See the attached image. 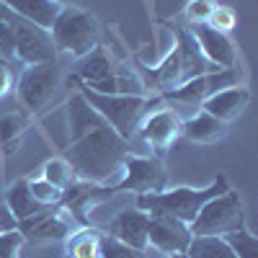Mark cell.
I'll return each instance as SVG.
<instances>
[{"label":"cell","mask_w":258,"mask_h":258,"mask_svg":"<svg viewBox=\"0 0 258 258\" xmlns=\"http://www.w3.org/2000/svg\"><path fill=\"white\" fill-rule=\"evenodd\" d=\"M248 101H250V91L245 85H232V88H225V91H217L214 96H209L202 103V111H207L214 119H220L222 124H227L245 111Z\"/></svg>","instance_id":"obj_16"},{"label":"cell","mask_w":258,"mask_h":258,"mask_svg":"<svg viewBox=\"0 0 258 258\" xmlns=\"http://www.w3.org/2000/svg\"><path fill=\"white\" fill-rule=\"evenodd\" d=\"M16 54V34L8 18H0V57L11 59Z\"/></svg>","instance_id":"obj_32"},{"label":"cell","mask_w":258,"mask_h":258,"mask_svg":"<svg viewBox=\"0 0 258 258\" xmlns=\"http://www.w3.org/2000/svg\"><path fill=\"white\" fill-rule=\"evenodd\" d=\"M59 88V68L57 62H44V64H29L21 73L18 85H16V98L21 103L26 116H36L52 103L54 93Z\"/></svg>","instance_id":"obj_6"},{"label":"cell","mask_w":258,"mask_h":258,"mask_svg":"<svg viewBox=\"0 0 258 258\" xmlns=\"http://www.w3.org/2000/svg\"><path fill=\"white\" fill-rule=\"evenodd\" d=\"M181 135L197 145H212L225 137V124L207 111H199L197 116L181 121Z\"/></svg>","instance_id":"obj_20"},{"label":"cell","mask_w":258,"mask_h":258,"mask_svg":"<svg viewBox=\"0 0 258 258\" xmlns=\"http://www.w3.org/2000/svg\"><path fill=\"white\" fill-rule=\"evenodd\" d=\"M225 243L232 248V253L238 255V258H258V240H255V235L243 227L238 230H232V232H225L222 235Z\"/></svg>","instance_id":"obj_26"},{"label":"cell","mask_w":258,"mask_h":258,"mask_svg":"<svg viewBox=\"0 0 258 258\" xmlns=\"http://www.w3.org/2000/svg\"><path fill=\"white\" fill-rule=\"evenodd\" d=\"M49 36L57 52H68L80 59L98 47V21L91 11L62 6L59 16L49 29Z\"/></svg>","instance_id":"obj_4"},{"label":"cell","mask_w":258,"mask_h":258,"mask_svg":"<svg viewBox=\"0 0 258 258\" xmlns=\"http://www.w3.org/2000/svg\"><path fill=\"white\" fill-rule=\"evenodd\" d=\"M176 49H178V57H181V83L197 78V75H204V73H212V70H220L202 54L191 29H178Z\"/></svg>","instance_id":"obj_17"},{"label":"cell","mask_w":258,"mask_h":258,"mask_svg":"<svg viewBox=\"0 0 258 258\" xmlns=\"http://www.w3.org/2000/svg\"><path fill=\"white\" fill-rule=\"evenodd\" d=\"M6 207L11 209L16 225L26 222V220H31V217H34V214H39V212H44V209H47V207H41V204L31 197V191H29V181H26V178L16 181V183L6 191Z\"/></svg>","instance_id":"obj_21"},{"label":"cell","mask_w":258,"mask_h":258,"mask_svg":"<svg viewBox=\"0 0 258 258\" xmlns=\"http://www.w3.org/2000/svg\"><path fill=\"white\" fill-rule=\"evenodd\" d=\"M121 181L114 183V191H132V194H158L168 186V170L160 155H126L121 160Z\"/></svg>","instance_id":"obj_7"},{"label":"cell","mask_w":258,"mask_h":258,"mask_svg":"<svg viewBox=\"0 0 258 258\" xmlns=\"http://www.w3.org/2000/svg\"><path fill=\"white\" fill-rule=\"evenodd\" d=\"M114 186H103V183H93V181H75L73 186H68L62 191V212L75 222V227H88L91 217L88 212L103 202H109L114 197Z\"/></svg>","instance_id":"obj_10"},{"label":"cell","mask_w":258,"mask_h":258,"mask_svg":"<svg viewBox=\"0 0 258 258\" xmlns=\"http://www.w3.org/2000/svg\"><path fill=\"white\" fill-rule=\"evenodd\" d=\"M98 245H101V235L91 227H80L68 240V253L70 258H101Z\"/></svg>","instance_id":"obj_24"},{"label":"cell","mask_w":258,"mask_h":258,"mask_svg":"<svg viewBox=\"0 0 258 258\" xmlns=\"http://www.w3.org/2000/svg\"><path fill=\"white\" fill-rule=\"evenodd\" d=\"M18 230L24 232V238L31 240V243H57V240L70 238V232L75 230V222L62 209L54 212V207H47L44 212L34 214L31 220L21 222Z\"/></svg>","instance_id":"obj_11"},{"label":"cell","mask_w":258,"mask_h":258,"mask_svg":"<svg viewBox=\"0 0 258 258\" xmlns=\"http://www.w3.org/2000/svg\"><path fill=\"white\" fill-rule=\"evenodd\" d=\"M78 85H80L78 93L91 103V109L96 114H101L103 121L126 142L135 137L142 119L147 116V106L153 103L147 96H106V93H96L91 88H85L83 83H78Z\"/></svg>","instance_id":"obj_3"},{"label":"cell","mask_w":258,"mask_h":258,"mask_svg":"<svg viewBox=\"0 0 258 258\" xmlns=\"http://www.w3.org/2000/svg\"><path fill=\"white\" fill-rule=\"evenodd\" d=\"M114 70H116V62H111L109 52L98 44L93 52L80 57L78 70H75V80L83 83V85H88V88H96L98 83H103L106 78H111Z\"/></svg>","instance_id":"obj_19"},{"label":"cell","mask_w":258,"mask_h":258,"mask_svg":"<svg viewBox=\"0 0 258 258\" xmlns=\"http://www.w3.org/2000/svg\"><path fill=\"white\" fill-rule=\"evenodd\" d=\"M11 88H13V68H11L8 59L0 57V98H3Z\"/></svg>","instance_id":"obj_33"},{"label":"cell","mask_w":258,"mask_h":258,"mask_svg":"<svg viewBox=\"0 0 258 258\" xmlns=\"http://www.w3.org/2000/svg\"><path fill=\"white\" fill-rule=\"evenodd\" d=\"M8 21L13 24V34H16V59L21 64H44V62H57V49L54 41L49 36V31L39 29L29 21L18 18L16 13L8 16Z\"/></svg>","instance_id":"obj_8"},{"label":"cell","mask_w":258,"mask_h":258,"mask_svg":"<svg viewBox=\"0 0 258 258\" xmlns=\"http://www.w3.org/2000/svg\"><path fill=\"white\" fill-rule=\"evenodd\" d=\"M207 26H212V29H217V31L227 34V31H232L235 26H238V16H235V11H232L230 6H217V8L212 11V16H209V21H207Z\"/></svg>","instance_id":"obj_30"},{"label":"cell","mask_w":258,"mask_h":258,"mask_svg":"<svg viewBox=\"0 0 258 258\" xmlns=\"http://www.w3.org/2000/svg\"><path fill=\"white\" fill-rule=\"evenodd\" d=\"M214 8H217V0H188V6H186V21H188L191 26L207 24Z\"/></svg>","instance_id":"obj_29"},{"label":"cell","mask_w":258,"mask_h":258,"mask_svg":"<svg viewBox=\"0 0 258 258\" xmlns=\"http://www.w3.org/2000/svg\"><path fill=\"white\" fill-rule=\"evenodd\" d=\"M140 137L158 153L168 150L178 137H181V119L176 116V111L170 109H160L147 114L145 121L140 124Z\"/></svg>","instance_id":"obj_15"},{"label":"cell","mask_w":258,"mask_h":258,"mask_svg":"<svg viewBox=\"0 0 258 258\" xmlns=\"http://www.w3.org/2000/svg\"><path fill=\"white\" fill-rule=\"evenodd\" d=\"M64 109L70 142L62 158L73 165L78 181L106 183L114 173H119L121 160L129 155V142L121 140L80 93H73Z\"/></svg>","instance_id":"obj_1"},{"label":"cell","mask_w":258,"mask_h":258,"mask_svg":"<svg viewBox=\"0 0 258 258\" xmlns=\"http://www.w3.org/2000/svg\"><path fill=\"white\" fill-rule=\"evenodd\" d=\"M188 258H238L232 253V248L225 243L220 235H204V238H191L186 248Z\"/></svg>","instance_id":"obj_23"},{"label":"cell","mask_w":258,"mask_h":258,"mask_svg":"<svg viewBox=\"0 0 258 258\" xmlns=\"http://www.w3.org/2000/svg\"><path fill=\"white\" fill-rule=\"evenodd\" d=\"M232 85H240V70L238 68H225V70H212L204 75H197L186 83H181L178 88L160 93L165 101H178V103H204L209 96H214L217 91L232 88Z\"/></svg>","instance_id":"obj_9"},{"label":"cell","mask_w":258,"mask_h":258,"mask_svg":"<svg viewBox=\"0 0 258 258\" xmlns=\"http://www.w3.org/2000/svg\"><path fill=\"white\" fill-rule=\"evenodd\" d=\"M8 230H18V225L13 220L11 209L6 207V202H0V232H8Z\"/></svg>","instance_id":"obj_34"},{"label":"cell","mask_w":258,"mask_h":258,"mask_svg":"<svg viewBox=\"0 0 258 258\" xmlns=\"http://www.w3.org/2000/svg\"><path fill=\"white\" fill-rule=\"evenodd\" d=\"M41 178L49 181V183H52L54 188H59V191H64L68 186H73V183L78 181L73 165L64 160V158H52V160H47L44 168H41Z\"/></svg>","instance_id":"obj_25"},{"label":"cell","mask_w":258,"mask_h":258,"mask_svg":"<svg viewBox=\"0 0 258 258\" xmlns=\"http://www.w3.org/2000/svg\"><path fill=\"white\" fill-rule=\"evenodd\" d=\"M227 178L217 176L207 188H188V186H178V188H163L158 194H140L137 197V209L147 212V214H165V217H173L183 225H191L194 217L199 214V209L214 199L225 194Z\"/></svg>","instance_id":"obj_2"},{"label":"cell","mask_w":258,"mask_h":258,"mask_svg":"<svg viewBox=\"0 0 258 258\" xmlns=\"http://www.w3.org/2000/svg\"><path fill=\"white\" fill-rule=\"evenodd\" d=\"M101 258H147V250H137V248H129L109 235H101V245H98Z\"/></svg>","instance_id":"obj_27"},{"label":"cell","mask_w":258,"mask_h":258,"mask_svg":"<svg viewBox=\"0 0 258 258\" xmlns=\"http://www.w3.org/2000/svg\"><path fill=\"white\" fill-rule=\"evenodd\" d=\"M54 3H59V6H68V3H70V0H54Z\"/></svg>","instance_id":"obj_36"},{"label":"cell","mask_w":258,"mask_h":258,"mask_svg":"<svg viewBox=\"0 0 258 258\" xmlns=\"http://www.w3.org/2000/svg\"><path fill=\"white\" fill-rule=\"evenodd\" d=\"M191 243L188 225L165 217V214H150V227H147V245L160 253H186Z\"/></svg>","instance_id":"obj_12"},{"label":"cell","mask_w":258,"mask_h":258,"mask_svg":"<svg viewBox=\"0 0 258 258\" xmlns=\"http://www.w3.org/2000/svg\"><path fill=\"white\" fill-rule=\"evenodd\" d=\"M0 3H3L11 13H16L18 18H24V21H29V24L44 29V31L52 29L54 18L62 11V6L54 3V0H0Z\"/></svg>","instance_id":"obj_18"},{"label":"cell","mask_w":258,"mask_h":258,"mask_svg":"<svg viewBox=\"0 0 258 258\" xmlns=\"http://www.w3.org/2000/svg\"><path fill=\"white\" fill-rule=\"evenodd\" d=\"M29 191H31V197H34L41 207H59V202H62V191L54 188V186H52L49 181H44V178L29 181Z\"/></svg>","instance_id":"obj_28"},{"label":"cell","mask_w":258,"mask_h":258,"mask_svg":"<svg viewBox=\"0 0 258 258\" xmlns=\"http://www.w3.org/2000/svg\"><path fill=\"white\" fill-rule=\"evenodd\" d=\"M168 258H188V255H186V253H170Z\"/></svg>","instance_id":"obj_35"},{"label":"cell","mask_w":258,"mask_h":258,"mask_svg":"<svg viewBox=\"0 0 258 258\" xmlns=\"http://www.w3.org/2000/svg\"><path fill=\"white\" fill-rule=\"evenodd\" d=\"M191 34H194V39H197L202 54L214 64V68H220V70H225V68H238V52H235V44L230 41L227 34L212 29V26H207V24L191 26Z\"/></svg>","instance_id":"obj_13"},{"label":"cell","mask_w":258,"mask_h":258,"mask_svg":"<svg viewBox=\"0 0 258 258\" xmlns=\"http://www.w3.org/2000/svg\"><path fill=\"white\" fill-rule=\"evenodd\" d=\"M26 121H29L26 114L0 116V155H3V160L18 150L21 137H24V132H26Z\"/></svg>","instance_id":"obj_22"},{"label":"cell","mask_w":258,"mask_h":258,"mask_svg":"<svg viewBox=\"0 0 258 258\" xmlns=\"http://www.w3.org/2000/svg\"><path fill=\"white\" fill-rule=\"evenodd\" d=\"M26 243L24 232L21 230H8V232H0V258H18L21 245Z\"/></svg>","instance_id":"obj_31"},{"label":"cell","mask_w":258,"mask_h":258,"mask_svg":"<svg viewBox=\"0 0 258 258\" xmlns=\"http://www.w3.org/2000/svg\"><path fill=\"white\" fill-rule=\"evenodd\" d=\"M147 227H150V214L142 209H121L116 217L106 227V235L129 248L147 250Z\"/></svg>","instance_id":"obj_14"},{"label":"cell","mask_w":258,"mask_h":258,"mask_svg":"<svg viewBox=\"0 0 258 258\" xmlns=\"http://www.w3.org/2000/svg\"><path fill=\"white\" fill-rule=\"evenodd\" d=\"M245 225V214H243V199L238 191L227 188L220 197L209 199L199 214L194 217V222L188 225L191 238H204V235H222L232 232Z\"/></svg>","instance_id":"obj_5"}]
</instances>
